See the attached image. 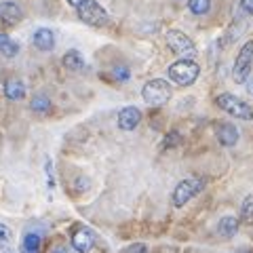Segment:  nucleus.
I'll return each mask as SVG.
<instances>
[{"mask_svg":"<svg viewBox=\"0 0 253 253\" xmlns=\"http://www.w3.org/2000/svg\"><path fill=\"white\" fill-rule=\"evenodd\" d=\"M30 108L38 114H46L51 110V99L46 97V95H36V97L30 101Z\"/></svg>","mask_w":253,"mask_h":253,"instance_id":"nucleus-17","label":"nucleus"},{"mask_svg":"<svg viewBox=\"0 0 253 253\" xmlns=\"http://www.w3.org/2000/svg\"><path fill=\"white\" fill-rule=\"evenodd\" d=\"M63 66H66L68 70H72V72H81V70L84 68V59L83 55L78 51H68L66 55H63Z\"/></svg>","mask_w":253,"mask_h":253,"instance_id":"nucleus-15","label":"nucleus"},{"mask_svg":"<svg viewBox=\"0 0 253 253\" xmlns=\"http://www.w3.org/2000/svg\"><path fill=\"white\" fill-rule=\"evenodd\" d=\"M179 139H181V137H179V133H177V131H173L171 135H169L167 139H165V148H171V146L179 144Z\"/></svg>","mask_w":253,"mask_h":253,"instance_id":"nucleus-22","label":"nucleus"},{"mask_svg":"<svg viewBox=\"0 0 253 253\" xmlns=\"http://www.w3.org/2000/svg\"><path fill=\"white\" fill-rule=\"evenodd\" d=\"M21 9L15 2H0V21L4 26H15L21 21Z\"/></svg>","mask_w":253,"mask_h":253,"instance_id":"nucleus-11","label":"nucleus"},{"mask_svg":"<svg viewBox=\"0 0 253 253\" xmlns=\"http://www.w3.org/2000/svg\"><path fill=\"white\" fill-rule=\"evenodd\" d=\"M215 104L219 106V110H224L226 114L239 118V121H253V108L232 93H219Z\"/></svg>","mask_w":253,"mask_h":253,"instance_id":"nucleus-1","label":"nucleus"},{"mask_svg":"<svg viewBox=\"0 0 253 253\" xmlns=\"http://www.w3.org/2000/svg\"><path fill=\"white\" fill-rule=\"evenodd\" d=\"M83 2H84V0H68V4H72V6H74V9H76V6H78V4H83Z\"/></svg>","mask_w":253,"mask_h":253,"instance_id":"nucleus-27","label":"nucleus"},{"mask_svg":"<svg viewBox=\"0 0 253 253\" xmlns=\"http://www.w3.org/2000/svg\"><path fill=\"white\" fill-rule=\"evenodd\" d=\"M249 91H251V93H253V83H251V84H249Z\"/></svg>","mask_w":253,"mask_h":253,"instance_id":"nucleus-28","label":"nucleus"},{"mask_svg":"<svg viewBox=\"0 0 253 253\" xmlns=\"http://www.w3.org/2000/svg\"><path fill=\"white\" fill-rule=\"evenodd\" d=\"M239 232V219L232 217V215H226L219 219L217 224V234L221 236V239H232V236Z\"/></svg>","mask_w":253,"mask_h":253,"instance_id":"nucleus-13","label":"nucleus"},{"mask_svg":"<svg viewBox=\"0 0 253 253\" xmlns=\"http://www.w3.org/2000/svg\"><path fill=\"white\" fill-rule=\"evenodd\" d=\"M199 74H201V66L194 59H179L169 68V78L181 86L194 84Z\"/></svg>","mask_w":253,"mask_h":253,"instance_id":"nucleus-2","label":"nucleus"},{"mask_svg":"<svg viewBox=\"0 0 253 253\" xmlns=\"http://www.w3.org/2000/svg\"><path fill=\"white\" fill-rule=\"evenodd\" d=\"M123 253H146V245H141V243L131 245V247H129V249H125Z\"/></svg>","mask_w":253,"mask_h":253,"instance_id":"nucleus-24","label":"nucleus"},{"mask_svg":"<svg viewBox=\"0 0 253 253\" xmlns=\"http://www.w3.org/2000/svg\"><path fill=\"white\" fill-rule=\"evenodd\" d=\"M95 245V234L89 230V228H76L72 232V247L78 253H89Z\"/></svg>","mask_w":253,"mask_h":253,"instance_id":"nucleus-8","label":"nucleus"},{"mask_svg":"<svg viewBox=\"0 0 253 253\" xmlns=\"http://www.w3.org/2000/svg\"><path fill=\"white\" fill-rule=\"evenodd\" d=\"M241 217L245 224H253V194H249L247 199L243 201V207H241Z\"/></svg>","mask_w":253,"mask_h":253,"instance_id":"nucleus-19","label":"nucleus"},{"mask_svg":"<svg viewBox=\"0 0 253 253\" xmlns=\"http://www.w3.org/2000/svg\"><path fill=\"white\" fill-rule=\"evenodd\" d=\"M141 97H144V101L150 106H163L171 99V86L167 81H163V78H152V81H148L144 84Z\"/></svg>","mask_w":253,"mask_h":253,"instance_id":"nucleus-3","label":"nucleus"},{"mask_svg":"<svg viewBox=\"0 0 253 253\" xmlns=\"http://www.w3.org/2000/svg\"><path fill=\"white\" fill-rule=\"evenodd\" d=\"M239 6L245 13H253V0H239Z\"/></svg>","mask_w":253,"mask_h":253,"instance_id":"nucleus-25","label":"nucleus"},{"mask_svg":"<svg viewBox=\"0 0 253 253\" xmlns=\"http://www.w3.org/2000/svg\"><path fill=\"white\" fill-rule=\"evenodd\" d=\"M188 9L194 15H205L211 9V0H188Z\"/></svg>","mask_w":253,"mask_h":253,"instance_id":"nucleus-18","label":"nucleus"},{"mask_svg":"<svg viewBox=\"0 0 253 253\" xmlns=\"http://www.w3.org/2000/svg\"><path fill=\"white\" fill-rule=\"evenodd\" d=\"M11 241V230L4 224H0V243H9Z\"/></svg>","mask_w":253,"mask_h":253,"instance_id":"nucleus-23","label":"nucleus"},{"mask_svg":"<svg viewBox=\"0 0 253 253\" xmlns=\"http://www.w3.org/2000/svg\"><path fill=\"white\" fill-rule=\"evenodd\" d=\"M6 41H9V36H6V34H0V49H2V46L6 44Z\"/></svg>","mask_w":253,"mask_h":253,"instance_id":"nucleus-26","label":"nucleus"},{"mask_svg":"<svg viewBox=\"0 0 253 253\" xmlns=\"http://www.w3.org/2000/svg\"><path fill=\"white\" fill-rule=\"evenodd\" d=\"M17 51H19V44L17 42H13L11 38L6 41V44L0 49V55H4V57H13V55H17Z\"/></svg>","mask_w":253,"mask_h":253,"instance_id":"nucleus-20","label":"nucleus"},{"mask_svg":"<svg viewBox=\"0 0 253 253\" xmlns=\"http://www.w3.org/2000/svg\"><path fill=\"white\" fill-rule=\"evenodd\" d=\"M251 63H253V41H247L241 46L239 55H236V61H234V68H232V78L236 84H245L249 81Z\"/></svg>","mask_w":253,"mask_h":253,"instance_id":"nucleus-4","label":"nucleus"},{"mask_svg":"<svg viewBox=\"0 0 253 253\" xmlns=\"http://www.w3.org/2000/svg\"><path fill=\"white\" fill-rule=\"evenodd\" d=\"M167 44L171 46L173 53L181 55L184 59H192L194 55L199 53L194 41H192V38H188L181 30H169V32H167Z\"/></svg>","mask_w":253,"mask_h":253,"instance_id":"nucleus-7","label":"nucleus"},{"mask_svg":"<svg viewBox=\"0 0 253 253\" xmlns=\"http://www.w3.org/2000/svg\"><path fill=\"white\" fill-rule=\"evenodd\" d=\"M76 11H78V17H81V21L89 23V26H93V28H101V26H106V23H108L106 9H104V6H99L95 0H84L83 4L76 6Z\"/></svg>","mask_w":253,"mask_h":253,"instance_id":"nucleus-6","label":"nucleus"},{"mask_svg":"<svg viewBox=\"0 0 253 253\" xmlns=\"http://www.w3.org/2000/svg\"><path fill=\"white\" fill-rule=\"evenodd\" d=\"M21 253H41V236L34 234V232H28L23 236Z\"/></svg>","mask_w":253,"mask_h":253,"instance_id":"nucleus-16","label":"nucleus"},{"mask_svg":"<svg viewBox=\"0 0 253 253\" xmlns=\"http://www.w3.org/2000/svg\"><path fill=\"white\" fill-rule=\"evenodd\" d=\"M139 121H141V112L135 106H126L118 112V126L123 131H133L139 125Z\"/></svg>","mask_w":253,"mask_h":253,"instance_id":"nucleus-9","label":"nucleus"},{"mask_svg":"<svg viewBox=\"0 0 253 253\" xmlns=\"http://www.w3.org/2000/svg\"><path fill=\"white\" fill-rule=\"evenodd\" d=\"M4 95L9 99L17 101V99H21L23 95H26V86H23V83L17 81V78H11V81L4 83Z\"/></svg>","mask_w":253,"mask_h":253,"instance_id":"nucleus-14","label":"nucleus"},{"mask_svg":"<svg viewBox=\"0 0 253 253\" xmlns=\"http://www.w3.org/2000/svg\"><path fill=\"white\" fill-rule=\"evenodd\" d=\"M205 188V179L203 177H186L173 190V207H184L188 201H192L196 194Z\"/></svg>","mask_w":253,"mask_h":253,"instance_id":"nucleus-5","label":"nucleus"},{"mask_svg":"<svg viewBox=\"0 0 253 253\" xmlns=\"http://www.w3.org/2000/svg\"><path fill=\"white\" fill-rule=\"evenodd\" d=\"M215 135L221 146H234L239 141V129L230 123H219L215 125Z\"/></svg>","mask_w":253,"mask_h":253,"instance_id":"nucleus-10","label":"nucleus"},{"mask_svg":"<svg viewBox=\"0 0 253 253\" xmlns=\"http://www.w3.org/2000/svg\"><path fill=\"white\" fill-rule=\"evenodd\" d=\"M32 42H34L36 49H41V51H51L53 46H55V34H53V30L49 28H38L34 32V36H32Z\"/></svg>","mask_w":253,"mask_h":253,"instance_id":"nucleus-12","label":"nucleus"},{"mask_svg":"<svg viewBox=\"0 0 253 253\" xmlns=\"http://www.w3.org/2000/svg\"><path fill=\"white\" fill-rule=\"evenodd\" d=\"M114 78H118V81H126V78H129V70H126L125 66L114 68Z\"/></svg>","mask_w":253,"mask_h":253,"instance_id":"nucleus-21","label":"nucleus"}]
</instances>
